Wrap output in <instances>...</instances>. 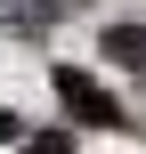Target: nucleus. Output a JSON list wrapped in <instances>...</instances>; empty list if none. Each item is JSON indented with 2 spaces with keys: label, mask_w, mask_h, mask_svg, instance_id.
Listing matches in <instances>:
<instances>
[{
  "label": "nucleus",
  "mask_w": 146,
  "mask_h": 154,
  "mask_svg": "<svg viewBox=\"0 0 146 154\" xmlns=\"http://www.w3.org/2000/svg\"><path fill=\"white\" fill-rule=\"evenodd\" d=\"M49 89H57V106H65L73 122H89V130H114V122H122L114 89H98V81H89L81 65H57V73H49Z\"/></svg>",
  "instance_id": "nucleus-1"
},
{
  "label": "nucleus",
  "mask_w": 146,
  "mask_h": 154,
  "mask_svg": "<svg viewBox=\"0 0 146 154\" xmlns=\"http://www.w3.org/2000/svg\"><path fill=\"white\" fill-rule=\"evenodd\" d=\"M106 57H114L122 73L146 81V24H106Z\"/></svg>",
  "instance_id": "nucleus-2"
},
{
  "label": "nucleus",
  "mask_w": 146,
  "mask_h": 154,
  "mask_svg": "<svg viewBox=\"0 0 146 154\" xmlns=\"http://www.w3.org/2000/svg\"><path fill=\"white\" fill-rule=\"evenodd\" d=\"M0 24H24V32H49V24H57V0H0Z\"/></svg>",
  "instance_id": "nucleus-3"
},
{
  "label": "nucleus",
  "mask_w": 146,
  "mask_h": 154,
  "mask_svg": "<svg viewBox=\"0 0 146 154\" xmlns=\"http://www.w3.org/2000/svg\"><path fill=\"white\" fill-rule=\"evenodd\" d=\"M24 154H73V138L65 130H41V138H24Z\"/></svg>",
  "instance_id": "nucleus-4"
}]
</instances>
